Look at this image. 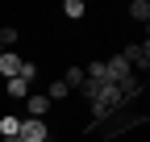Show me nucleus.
<instances>
[{"mask_svg":"<svg viewBox=\"0 0 150 142\" xmlns=\"http://www.w3.org/2000/svg\"><path fill=\"white\" fill-rule=\"evenodd\" d=\"M67 96H71V88H67L63 80H50V88H46V100L54 104V100H67Z\"/></svg>","mask_w":150,"mask_h":142,"instance_id":"6e6552de","label":"nucleus"},{"mask_svg":"<svg viewBox=\"0 0 150 142\" xmlns=\"http://www.w3.org/2000/svg\"><path fill=\"white\" fill-rule=\"evenodd\" d=\"M17 38H21V29H17V25H0V50H13Z\"/></svg>","mask_w":150,"mask_h":142,"instance_id":"0eeeda50","label":"nucleus"},{"mask_svg":"<svg viewBox=\"0 0 150 142\" xmlns=\"http://www.w3.org/2000/svg\"><path fill=\"white\" fill-rule=\"evenodd\" d=\"M83 13H88V9H83V0H63V17H67V21H79Z\"/></svg>","mask_w":150,"mask_h":142,"instance_id":"1a4fd4ad","label":"nucleus"},{"mask_svg":"<svg viewBox=\"0 0 150 142\" xmlns=\"http://www.w3.org/2000/svg\"><path fill=\"white\" fill-rule=\"evenodd\" d=\"M4 88H8V96H13V100H25V96H29V84H25V80H8Z\"/></svg>","mask_w":150,"mask_h":142,"instance_id":"f8f14e48","label":"nucleus"},{"mask_svg":"<svg viewBox=\"0 0 150 142\" xmlns=\"http://www.w3.org/2000/svg\"><path fill=\"white\" fill-rule=\"evenodd\" d=\"M108 142H121V138H108Z\"/></svg>","mask_w":150,"mask_h":142,"instance_id":"2eb2a0df","label":"nucleus"},{"mask_svg":"<svg viewBox=\"0 0 150 142\" xmlns=\"http://www.w3.org/2000/svg\"><path fill=\"white\" fill-rule=\"evenodd\" d=\"M129 17L134 21H150V0H129Z\"/></svg>","mask_w":150,"mask_h":142,"instance_id":"9d476101","label":"nucleus"},{"mask_svg":"<svg viewBox=\"0 0 150 142\" xmlns=\"http://www.w3.org/2000/svg\"><path fill=\"white\" fill-rule=\"evenodd\" d=\"M121 59L134 67V71H146V67H150V42H125Z\"/></svg>","mask_w":150,"mask_h":142,"instance_id":"f03ea898","label":"nucleus"},{"mask_svg":"<svg viewBox=\"0 0 150 142\" xmlns=\"http://www.w3.org/2000/svg\"><path fill=\"white\" fill-rule=\"evenodd\" d=\"M17 130H21V117H17V113L0 117V138H17Z\"/></svg>","mask_w":150,"mask_h":142,"instance_id":"423d86ee","label":"nucleus"},{"mask_svg":"<svg viewBox=\"0 0 150 142\" xmlns=\"http://www.w3.org/2000/svg\"><path fill=\"white\" fill-rule=\"evenodd\" d=\"M104 75H108V84H121V80H129V75H138V71L129 67L121 55H108V59H104Z\"/></svg>","mask_w":150,"mask_h":142,"instance_id":"7ed1b4c3","label":"nucleus"},{"mask_svg":"<svg viewBox=\"0 0 150 142\" xmlns=\"http://www.w3.org/2000/svg\"><path fill=\"white\" fill-rule=\"evenodd\" d=\"M21 55H17V50H0V75L4 80H17V71H21Z\"/></svg>","mask_w":150,"mask_h":142,"instance_id":"39448f33","label":"nucleus"},{"mask_svg":"<svg viewBox=\"0 0 150 142\" xmlns=\"http://www.w3.org/2000/svg\"><path fill=\"white\" fill-rule=\"evenodd\" d=\"M0 142H17V138H0Z\"/></svg>","mask_w":150,"mask_h":142,"instance_id":"4468645a","label":"nucleus"},{"mask_svg":"<svg viewBox=\"0 0 150 142\" xmlns=\"http://www.w3.org/2000/svg\"><path fill=\"white\" fill-rule=\"evenodd\" d=\"M63 84H67L71 92H75V88L83 84V67H79V63H75V67H67V71H63Z\"/></svg>","mask_w":150,"mask_h":142,"instance_id":"9b49d317","label":"nucleus"},{"mask_svg":"<svg viewBox=\"0 0 150 142\" xmlns=\"http://www.w3.org/2000/svg\"><path fill=\"white\" fill-rule=\"evenodd\" d=\"M25 113H29V117H38V121H46V113H50L46 92H29V96H25Z\"/></svg>","mask_w":150,"mask_h":142,"instance_id":"20e7f679","label":"nucleus"},{"mask_svg":"<svg viewBox=\"0 0 150 142\" xmlns=\"http://www.w3.org/2000/svg\"><path fill=\"white\" fill-rule=\"evenodd\" d=\"M17 80L33 84V80H38V63H29V59H25V63H21V71H17Z\"/></svg>","mask_w":150,"mask_h":142,"instance_id":"ddd939ff","label":"nucleus"},{"mask_svg":"<svg viewBox=\"0 0 150 142\" xmlns=\"http://www.w3.org/2000/svg\"><path fill=\"white\" fill-rule=\"evenodd\" d=\"M17 142H50V126H46V121H38V117H21Z\"/></svg>","mask_w":150,"mask_h":142,"instance_id":"f257e3e1","label":"nucleus"}]
</instances>
